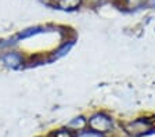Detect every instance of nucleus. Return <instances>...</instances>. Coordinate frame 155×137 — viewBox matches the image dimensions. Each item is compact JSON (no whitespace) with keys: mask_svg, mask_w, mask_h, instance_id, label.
<instances>
[{"mask_svg":"<svg viewBox=\"0 0 155 137\" xmlns=\"http://www.w3.org/2000/svg\"><path fill=\"white\" fill-rule=\"evenodd\" d=\"M152 127H154V125L148 119H136V121L123 125L125 132L132 137H140L143 134H147L148 132H151Z\"/></svg>","mask_w":155,"mask_h":137,"instance_id":"obj_1","label":"nucleus"},{"mask_svg":"<svg viewBox=\"0 0 155 137\" xmlns=\"http://www.w3.org/2000/svg\"><path fill=\"white\" fill-rule=\"evenodd\" d=\"M82 0H57V6L62 10H75L81 6Z\"/></svg>","mask_w":155,"mask_h":137,"instance_id":"obj_4","label":"nucleus"},{"mask_svg":"<svg viewBox=\"0 0 155 137\" xmlns=\"http://www.w3.org/2000/svg\"><path fill=\"white\" fill-rule=\"evenodd\" d=\"M76 137H103V134L96 133V132L90 130V132H83V133H81L79 136H76Z\"/></svg>","mask_w":155,"mask_h":137,"instance_id":"obj_8","label":"nucleus"},{"mask_svg":"<svg viewBox=\"0 0 155 137\" xmlns=\"http://www.w3.org/2000/svg\"><path fill=\"white\" fill-rule=\"evenodd\" d=\"M89 126H90V129L93 132L103 134L112 129V121H111L110 116H107L104 114H96L90 118Z\"/></svg>","mask_w":155,"mask_h":137,"instance_id":"obj_2","label":"nucleus"},{"mask_svg":"<svg viewBox=\"0 0 155 137\" xmlns=\"http://www.w3.org/2000/svg\"><path fill=\"white\" fill-rule=\"evenodd\" d=\"M2 60L7 67H11V68H17L22 64V57L19 56L18 53H7L2 57Z\"/></svg>","mask_w":155,"mask_h":137,"instance_id":"obj_3","label":"nucleus"},{"mask_svg":"<svg viewBox=\"0 0 155 137\" xmlns=\"http://www.w3.org/2000/svg\"><path fill=\"white\" fill-rule=\"evenodd\" d=\"M148 6L152 7V8H155V0H148Z\"/></svg>","mask_w":155,"mask_h":137,"instance_id":"obj_9","label":"nucleus"},{"mask_svg":"<svg viewBox=\"0 0 155 137\" xmlns=\"http://www.w3.org/2000/svg\"><path fill=\"white\" fill-rule=\"evenodd\" d=\"M84 125H86V121H84L82 116H79V118H75L74 121L69 122V125H68V126H69V127H76V129H83Z\"/></svg>","mask_w":155,"mask_h":137,"instance_id":"obj_5","label":"nucleus"},{"mask_svg":"<svg viewBox=\"0 0 155 137\" xmlns=\"http://www.w3.org/2000/svg\"><path fill=\"white\" fill-rule=\"evenodd\" d=\"M144 3V0H126V6L130 8H136V7L141 6Z\"/></svg>","mask_w":155,"mask_h":137,"instance_id":"obj_7","label":"nucleus"},{"mask_svg":"<svg viewBox=\"0 0 155 137\" xmlns=\"http://www.w3.org/2000/svg\"><path fill=\"white\" fill-rule=\"evenodd\" d=\"M53 137H75V134L68 129H60L53 133Z\"/></svg>","mask_w":155,"mask_h":137,"instance_id":"obj_6","label":"nucleus"}]
</instances>
